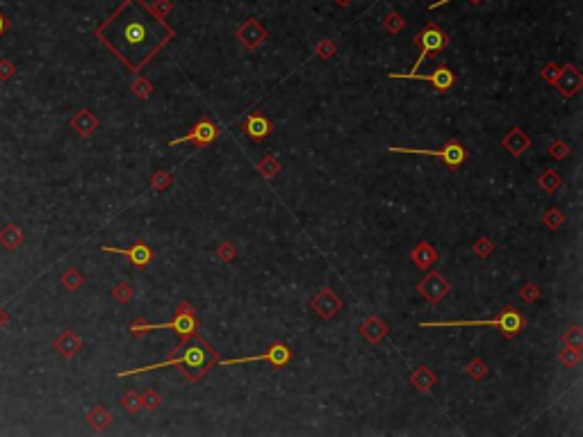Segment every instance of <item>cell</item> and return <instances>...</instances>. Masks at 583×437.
Returning <instances> with one entry per match:
<instances>
[{"label": "cell", "instance_id": "obj_1", "mask_svg": "<svg viewBox=\"0 0 583 437\" xmlns=\"http://www.w3.org/2000/svg\"><path fill=\"white\" fill-rule=\"evenodd\" d=\"M94 37L132 73H139L176 37V30L146 0H123Z\"/></svg>", "mask_w": 583, "mask_h": 437}, {"label": "cell", "instance_id": "obj_2", "mask_svg": "<svg viewBox=\"0 0 583 437\" xmlns=\"http://www.w3.org/2000/svg\"><path fill=\"white\" fill-rule=\"evenodd\" d=\"M216 364H219V353H216V351L212 348V344H207L201 335H194L192 342L187 340L185 344H178L176 348H171V355L167 357V360L155 362V364H146V366H137V369L119 371L116 376L126 378V376H137V373H144V371L165 369V366H178V371L183 373L185 380L198 382Z\"/></svg>", "mask_w": 583, "mask_h": 437}, {"label": "cell", "instance_id": "obj_3", "mask_svg": "<svg viewBox=\"0 0 583 437\" xmlns=\"http://www.w3.org/2000/svg\"><path fill=\"white\" fill-rule=\"evenodd\" d=\"M128 331L132 337H144L146 333L153 331H176L181 342L178 344H185L187 340H192L194 335H198V319H196V310L192 308L189 301H183L176 310V317L167 324H149L144 317H137L135 322L128 326Z\"/></svg>", "mask_w": 583, "mask_h": 437}, {"label": "cell", "instance_id": "obj_4", "mask_svg": "<svg viewBox=\"0 0 583 437\" xmlns=\"http://www.w3.org/2000/svg\"><path fill=\"white\" fill-rule=\"evenodd\" d=\"M456 326H494L506 340H515L524 331L522 312L512 306H506L494 319H476V322H419V328H456Z\"/></svg>", "mask_w": 583, "mask_h": 437}, {"label": "cell", "instance_id": "obj_5", "mask_svg": "<svg viewBox=\"0 0 583 437\" xmlns=\"http://www.w3.org/2000/svg\"><path fill=\"white\" fill-rule=\"evenodd\" d=\"M390 153H401V155H429V158H438L449 167V171H458L468 162L470 153L458 139H449V142L438 148V151H429V148H401V146H390Z\"/></svg>", "mask_w": 583, "mask_h": 437}, {"label": "cell", "instance_id": "obj_6", "mask_svg": "<svg viewBox=\"0 0 583 437\" xmlns=\"http://www.w3.org/2000/svg\"><path fill=\"white\" fill-rule=\"evenodd\" d=\"M415 46H419V57L415 62V66H413V71L410 73H417V68L422 66V62L429 57L431 53H442L445 48H449V44H452V39H449V35L442 30L440 26H435V23H429L422 32H419L415 39Z\"/></svg>", "mask_w": 583, "mask_h": 437}, {"label": "cell", "instance_id": "obj_7", "mask_svg": "<svg viewBox=\"0 0 583 437\" xmlns=\"http://www.w3.org/2000/svg\"><path fill=\"white\" fill-rule=\"evenodd\" d=\"M262 360L271 362V366H276V369H283V366L292 360V348L287 346L285 342H276V344H271L264 353L246 355V357H230V360H221L219 357V364L230 366V364H246V362H262Z\"/></svg>", "mask_w": 583, "mask_h": 437}, {"label": "cell", "instance_id": "obj_8", "mask_svg": "<svg viewBox=\"0 0 583 437\" xmlns=\"http://www.w3.org/2000/svg\"><path fill=\"white\" fill-rule=\"evenodd\" d=\"M216 137H219V130H216L214 121H212V119H201V121L194 123L192 130H189V132H185L183 137L171 139V142H169V148H174V146H178V144H185V142H192L194 146L205 148V146L212 144Z\"/></svg>", "mask_w": 583, "mask_h": 437}, {"label": "cell", "instance_id": "obj_9", "mask_svg": "<svg viewBox=\"0 0 583 437\" xmlns=\"http://www.w3.org/2000/svg\"><path fill=\"white\" fill-rule=\"evenodd\" d=\"M387 77H392V80H424V82L433 84V87L438 89V91H447V89H452L454 84H456L454 71H452L449 66H445V64L435 66L429 75H417V73H390Z\"/></svg>", "mask_w": 583, "mask_h": 437}, {"label": "cell", "instance_id": "obj_10", "mask_svg": "<svg viewBox=\"0 0 583 437\" xmlns=\"http://www.w3.org/2000/svg\"><path fill=\"white\" fill-rule=\"evenodd\" d=\"M449 290H452V285H449V280L442 276L440 271H429L417 283V292L422 294L431 306H438V303L449 294Z\"/></svg>", "mask_w": 583, "mask_h": 437}, {"label": "cell", "instance_id": "obj_11", "mask_svg": "<svg viewBox=\"0 0 583 437\" xmlns=\"http://www.w3.org/2000/svg\"><path fill=\"white\" fill-rule=\"evenodd\" d=\"M100 251L103 253H116V255H123L128 257L132 267L137 269H144L149 267L151 260H153V248L149 244H144V241H135L130 248H114V246H100Z\"/></svg>", "mask_w": 583, "mask_h": 437}, {"label": "cell", "instance_id": "obj_12", "mask_svg": "<svg viewBox=\"0 0 583 437\" xmlns=\"http://www.w3.org/2000/svg\"><path fill=\"white\" fill-rule=\"evenodd\" d=\"M310 308H313L322 319H333L342 310V299L331 290V287H324V290H320L313 296Z\"/></svg>", "mask_w": 583, "mask_h": 437}, {"label": "cell", "instance_id": "obj_13", "mask_svg": "<svg viewBox=\"0 0 583 437\" xmlns=\"http://www.w3.org/2000/svg\"><path fill=\"white\" fill-rule=\"evenodd\" d=\"M267 37H269L267 28L255 19H246L242 26L237 28V39L246 46L248 50H255L258 46H262L264 41H267Z\"/></svg>", "mask_w": 583, "mask_h": 437}, {"label": "cell", "instance_id": "obj_14", "mask_svg": "<svg viewBox=\"0 0 583 437\" xmlns=\"http://www.w3.org/2000/svg\"><path fill=\"white\" fill-rule=\"evenodd\" d=\"M554 84H556V89L561 91L565 98L577 96V93L581 91V87H583L581 71L574 64H565V66H561V75H558V80Z\"/></svg>", "mask_w": 583, "mask_h": 437}, {"label": "cell", "instance_id": "obj_15", "mask_svg": "<svg viewBox=\"0 0 583 437\" xmlns=\"http://www.w3.org/2000/svg\"><path fill=\"white\" fill-rule=\"evenodd\" d=\"M501 146L506 148V153H510L512 158H522L528 148H531V137H528L519 126H512L506 135L501 137Z\"/></svg>", "mask_w": 583, "mask_h": 437}, {"label": "cell", "instance_id": "obj_16", "mask_svg": "<svg viewBox=\"0 0 583 437\" xmlns=\"http://www.w3.org/2000/svg\"><path fill=\"white\" fill-rule=\"evenodd\" d=\"M242 130L246 132L248 139H253V142H262L264 137H269L271 121L264 114H260V112H251L242 121Z\"/></svg>", "mask_w": 583, "mask_h": 437}, {"label": "cell", "instance_id": "obj_17", "mask_svg": "<svg viewBox=\"0 0 583 437\" xmlns=\"http://www.w3.org/2000/svg\"><path fill=\"white\" fill-rule=\"evenodd\" d=\"M358 331H360V335L364 340L369 342V344H380V340H385L387 337V333H390V328H387V324L383 322L380 317L376 315H369L364 322L358 326Z\"/></svg>", "mask_w": 583, "mask_h": 437}, {"label": "cell", "instance_id": "obj_18", "mask_svg": "<svg viewBox=\"0 0 583 437\" xmlns=\"http://www.w3.org/2000/svg\"><path fill=\"white\" fill-rule=\"evenodd\" d=\"M82 344L84 342L80 335H75L73 331H62L55 337V342H53V348H55L62 357H73L80 353Z\"/></svg>", "mask_w": 583, "mask_h": 437}, {"label": "cell", "instance_id": "obj_19", "mask_svg": "<svg viewBox=\"0 0 583 437\" xmlns=\"http://www.w3.org/2000/svg\"><path fill=\"white\" fill-rule=\"evenodd\" d=\"M71 128H73L80 137L94 135V130L98 128V116L91 112V109H87V107L77 109V112L73 114V119H71Z\"/></svg>", "mask_w": 583, "mask_h": 437}, {"label": "cell", "instance_id": "obj_20", "mask_svg": "<svg viewBox=\"0 0 583 437\" xmlns=\"http://www.w3.org/2000/svg\"><path fill=\"white\" fill-rule=\"evenodd\" d=\"M438 251L429 244V241H419V244L410 251V260H413L415 267H419L422 271H429L435 262H438Z\"/></svg>", "mask_w": 583, "mask_h": 437}, {"label": "cell", "instance_id": "obj_21", "mask_svg": "<svg viewBox=\"0 0 583 437\" xmlns=\"http://www.w3.org/2000/svg\"><path fill=\"white\" fill-rule=\"evenodd\" d=\"M23 241H26V232L21 230L19 223L3 225V230H0V246L5 251H17V248H21Z\"/></svg>", "mask_w": 583, "mask_h": 437}, {"label": "cell", "instance_id": "obj_22", "mask_svg": "<svg viewBox=\"0 0 583 437\" xmlns=\"http://www.w3.org/2000/svg\"><path fill=\"white\" fill-rule=\"evenodd\" d=\"M435 382H438V376L431 371L429 364H419L417 369L410 373V385H413L417 392H431Z\"/></svg>", "mask_w": 583, "mask_h": 437}, {"label": "cell", "instance_id": "obj_23", "mask_svg": "<svg viewBox=\"0 0 583 437\" xmlns=\"http://www.w3.org/2000/svg\"><path fill=\"white\" fill-rule=\"evenodd\" d=\"M84 421H87V424L94 428V431H105V428L112 424V415H110V410H107L105 405H96L94 410L87 412Z\"/></svg>", "mask_w": 583, "mask_h": 437}, {"label": "cell", "instance_id": "obj_24", "mask_svg": "<svg viewBox=\"0 0 583 437\" xmlns=\"http://www.w3.org/2000/svg\"><path fill=\"white\" fill-rule=\"evenodd\" d=\"M561 185H563V178L558 176V171H554V169H547L545 174H540V178H538V187L545 194L558 192L561 189Z\"/></svg>", "mask_w": 583, "mask_h": 437}, {"label": "cell", "instance_id": "obj_25", "mask_svg": "<svg viewBox=\"0 0 583 437\" xmlns=\"http://www.w3.org/2000/svg\"><path fill=\"white\" fill-rule=\"evenodd\" d=\"M59 283H62V287H64V290L77 292V290H80V287L84 285V276H82V273L77 271L75 267H71V269H66L64 273H62Z\"/></svg>", "mask_w": 583, "mask_h": 437}, {"label": "cell", "instance_id": "obj_26", "mask_svg": "<svg viewBox=\"0 0 583 437\" xmlns=\"http://www.w3.org/2000/svg\"><path fill=\"white\" fill-rule=\"evenodd\" d=\"M558 362L567 369H577L581 364V348H572V346H563L561 353H558Z\"/></svg>", "mask_w": 583, "mask_h": 437}, {"label": "cell", "instance_id": "obj_27", "mask_svg": "<svg viewBox=\"0 0 583 437\" xmlns=\"http://www.w3.org/2000/svg\"><path fill=\"white\" fill-rule=\"evenodd\" d=\"M561 342H563V346H572V348H581L583 346V335H581V326L579 324H574L570 326L567 331L561 335Z\"/></svg>", "mask_w": 583, "mask_h": 437}, {"label": "cell", "instance_id": "obj_28", "mask_svg": "<svg viewBox=\"0 0 583 437\" xmlns=\"http://www.w3.org/2000/svg\"><path fill=\"white\" fill-rule=\"evenodd\" d=\"M130 91L135 93L137 98H149L151 93H153V82L149 80V77L137 75V77H135V82L130 84Z\"/></svg>", "mask_w": 583, "mask_h": 437}, {"label": "cell", "instance_id": "obj_29", "mask_svg": "<svg viewBox=\"0 0 583 437\" xmlns=\"http://www.w3.org/2000/svg\"><path fill=\"white\" fill-rule=\"evenodd\" d=\"M281 162H278L274 155H267V158H262L260 164H258V171L264 176V178H274L276 174H281Z\"/></svg>", "mask_w": 583, "mask_h": 437}, {"label": "cell", "instance_id": "obj_30", "mask_svg": "<svg viewBox=\"0 0 583 437\" xmlns=\"http://www.w3.org/2000/svg\"><path fill=\"white\" fill-rule=\"evenodd\" d=\"M121 405L130 412V415H137V412L142 410V394L135 392V389H128V392L123 394Z\"/></svg>", "mask_w": 583, "mask_h": 437}, {"label": "cell", "instance_id": "obj_31", "mask_svg": "<svg viewBox=\"0 0 583 437\" xmlns=\"http://www.w3.org/2000/svg\"><path fill=\"white\" fill-rule=\"evenodd\" d=\"M132 296H135V290H132V285L130 283H116L114 287H112V299L114 301H119V303H128V301H132Z\"/></svg>", "mask_w": 583, "mask_h": 437}, {"label": "cell", "instance_id": "obj_32", "mask_svg": "<svg viewBox=\"0 0 583 437\" xmlns=\"http://www.w3.org/2000/svg\"><path fill=\"white\" fill-rule=\"evenodd\" d=\"M519 299H522L524 303H535V301H540V287L535 285V283H524L522 287H519Z\"/></svg>", "mask_w": 583, "mask_h": 437}, {"label": "cell", "instance_id": "obj_33", "mask_svg": "<svg viewBox=\"0 0 583 437\" xmlns=\"http://www.w3.org/2000/svg\"><path fill=\"white\" fill-rule=\"evenodd\" d=\"M542 223H545L549 230H558L565 223V216H563L561 210L551 207L549 212H545V216H542Z\"/></svg>", "mask_w": 583, "mask_h": 437}, {"label": "cell", "instance_id": "obj_34", "mask_svg": "<svg viewBox=\"0 0 583 437\" xmlns=\"http://www.w3.org/2000/svg\"><path fill=\"white\" fill-rule=\"evenodd\" d=\"M468 373L474 380H483L488 376V364L481 360V357H474V360L468 364Z\"/></svg>", "mask_w": 583, "mask_h": 437}, {"label": "cell", "instance_id": "obj_35", "mask_svg": "<svg viewBox=\"0 0 583 437\" xmlns=\"http://www.w3.org/2000/svg\"><path fill=\"white\" fill-rule=\"evenodd\" d=\"M494 251V244H492V239H488V237H479L476 241H474V253H476V257H481V260H485V257H490Z\"/></svg>", "mask_w": 583, "mask_h": 437}, {"label": "cell", "instance_id": "obj_36", "mask_svg": "<svg viewBox=\"0 0 583 437\" xmlns=\"http://www.w3.org/2000/svg\"><path fill=\"white\" fill-rule=\"evenodd\" d=\"M383 26H385V30H387L390 35H396V32H401V30L406 28V21H403L396 12H390V14L385 17Z\"/></svg>", "mask_w": 583, "mask_h": 437}, {"label": "cell", "instance_id": "obj_37", "mask_svg": "<svg viewBox=\"0 0 583 437\" xmlns=\"http://www.w3.org/2000/svg\"><path fill=\"white\" fill-rule=\"evenodd\" d=\"M171 185V176L167 171H155L151 176V187L155 192H167V187Z\"/></svg>", "mask_w": 583, "mask_h": 437}, {"label": "cell", "instance_id": "obj_38", "mask_svg": "<svg viewBox=\"0 0 583 437\" xmlns=\"http://www.w3.org/2000/svg\"><path fill=\"white\" fill-rule=\"evenodd\" d=\"M549 155L554 160H565L567 155H570V144H565L563 139H556V142L549 146Z\"/></svg>", "mask_w": 583, "mask_h": 437}, {"label": "cell", "instance_id": "obj_39", "mask_svg": "<svg viewBox=\"0 0 583 437\" xmlns=\"http://www.w3.org/2000/svg\"><path fill=\"white\" fill-rule=\"evenodd\" d=\"M160 403H162V396L155 392V389H146L142 394V408L155 410V408H160Z\"/></svg>", "mask_w": 583, "mask_h": 437}, {"label": "cell", "instance_id": "obj_40", "mask_svg": "<svg viewBox=\"0 0 583 437\" xmlns=\"http://www.w3.org/2000/svg\"><path fill=\"white\" fill-rule=\"evenodd\" d=\"M235 255H237V251H235V246H232L230 241H223V244L216 248V257H219L221 262H232V260H235Z\"/></svg>", "mask_w": 583, "mask_h": 437}, {"label": "cell", "instance_id": "obj_41", "mask_svg": "<svg viewBox=\"0 0 583 437\" xmlns=\"http://www.w3.org/2000/svg\"><path fill=\"white\" fill-rule=\"evenodd\" d=\"M17 75V64L10 59H0V82H7Z\"/></svg>", "mask_w": 583, "mask_h": 437}, {"label": "cell", "instance_id": "obj_42", "mask_svg": "<svg viewBox=\"0 0 583 437\" xmlns=\"http://www.w3.org/2000/svg\"><path fill=\"white\" fill-rule=\"evenodd\" d=\"M558 75H561V66L554 64V62H551V64H547V66L540 71V77H542L545 82H549V84H554V82L558 80Z\"/></svg>", "mask_w": 583, "mask_h": 437}, {"label": "cell", "instance_id": "obj_43", "mask_svg": "<svg viewBox=\"0 0 583 437\" xmlns=\"http://www.w3.org/2000/svg\"><path fill=\"white\" fill-rule=\"evenodd\" d=\"M315 53L320 55L322 59H331L333 55L337 53V48H335V44H331V41H320L315 46Z\"/></svg>", "mask_w": 583, "mask_h": 437}, {"label": "cell", "instance_id": "obj_44", "mask_svg": "<svg viewBox=\"0 0 583 437\" xmlns=\"http://www.w3.org/2000/svg\"><path fill=\"white\" fill-rule=\"evenodd\" d=\"M7 30H10V19H7L3 14V10H0V37H3Z\"/></svg>", "mask_w": 583, "mask_h": 437}, {"label": "cell", "instance_id": "obj_45", "mask_svg": "<svg viewBox=\"0 0 583 437\" xmlns=\"http://www.w3.org/2000/svg\"><path fill=\"white\" fill-rule=\"evenodd\" d=\"M449 3H454V0H438V3H433L431 5V10H438V7H442V5H449ZM472 3H483V0H472Z\"/></svg>", "mask_w": 583, "mask_h": 437}, {"label": "cell", "instance_id": "obj_46", "mask_svg": "<svg viewBox=\"0 0 583 437\" xmlns=\"http://www.w3.org/2000/svg\"><path fill=\"white\" fill-rule=\"evenodd\" d=\"M7 322H10V317H7V312H5L3 308H0V328H3Z\"/></svg>", "mask_w": 583, "mask_h": 437}, {"label": "cell", "instance_id": "obj_47", "mask_svg": "<svg viewBox=\"0 0 583 437\" xmlns=\"http://www.w3.org/2000/svg\"><path fill=\"white\" fill-rule=\"evenodd\" d=\"M335 3H337L340 7H349V3H351V0H335Z\"/></svg>", "mask_w": 583, "mask_h": 437}]
</instances>
